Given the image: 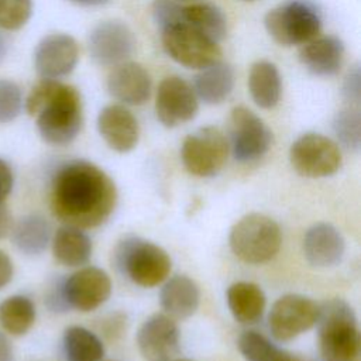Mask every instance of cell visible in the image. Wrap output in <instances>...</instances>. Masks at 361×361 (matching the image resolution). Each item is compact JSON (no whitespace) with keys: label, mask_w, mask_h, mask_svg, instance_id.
Instances as JSON below:
<instances>
[{"label":"cell","mask_w":361,"mask_h":361,"mask_svg":"<svg viewBox=\"0 0 361 361\" xmlns=\"http://www.w3.org/2000/svg\"><path fill=\"white\" fill-rule=\"evenodd\" d=\"M117 203L111 178L87 161H73L55 173L51 209L63 224L92 228L103 224Z\"/></svg>","instance_id":"obj_1"},{"label":"cell","mask_w":361,"mask_h":361,"mask_svg":"<svg viewBox=\"0 0 361 361\" xmlns=\"http://www.w3.org/2000/svg\"><path fill=\"white\" fill-rule=\"evenodd\" d=\"M27 113L35 118L41 138L51 145L72 142L83 123L82 100L76 87L58 79H41L25 100Z\"/></svg>","instance_id":"obj_2"},{"label":"cell","mask_w":361,"mask_h":361,"mask_svg":"<svg viewBox=\"0 0 361 361\" xmlns=\"http://www.w3.org/2000/svg\"><path fill=\"white\" fill-rule=\"evenodd\" d=\"M319 348L323 361H358L360 329L353 307L343 299L319 305L316 320Z\"/></svg>","instance_id":"obj_3"},{"label":"cell","mask_w":361,"mask_h":361,"mask_svg":"<svg viewBox=\"0 0 361 361\" xmlns=\"http://www.w3.org/2000/svg\"><path fill=\"white\" fill-rule=\"evenodd\" d=\"M228 243L238 259L258 265L271 261L278 254L282 233L274 219L262 213H250L231 227Z\"/></svg>","instance_id":"obj_4"},{"label":"cell","mask_w":361,"mask_h":361,"mask_svg":"<svg viewBox=\"0 0 361 361\" xmlns=\"http://www.w3.org/2000/svg\"><path fill=\"white\" fill-rule=\"evenodd\" d=\"M265 28L275 42L290 47L303 45L320 32L322 20L316 8L303 0H288L269 10Z\"/></svg>","instance_id":"obj_5"},{"label":"cell","mask_w":361,"mask_h":361,"mask_svg":"<svg viewBox=\"0 0 361 361\" xmlns=\"http://www.w3.org/2000/svg\"><path fill=\"white\" fill-rule=\"evenodd\" d=\"M117 264L137 285L152 288L166 281L172 261L159 245L135 237L124 240L117 248Z\"/></svg>","instance_id":"obj_6"},{"label":"cell","mask_w":361,"mask_h":361,"mask_svg":"<svg viewBox=\"0 0 361 361\" xmlns=\"http://www.w3.org/2000/svg\"><path fill=\"white\" fill-rule=\"evenodd\" d=\"M228 151V141L219 128L203 127L183 140L180 158L185 169L190 175L210 178L221 171Z\"/></svg>","instance_id":"obj_7"},{"label":"cell","mask_w":361,"mask_h":361,"mask_svg":"<svg viewBox=\"0 0 361 361\" xmlns=\"http://www.w3.org/2000/svg\"><path fill=\"white\" fill-rule=\"evenodd\" d=\"M162 47L175 62L193 69L209 66L221 56L217 42L186 23L164 28Z\"/></svg>","instance_id":"obj_8"},{"label":"cell","mask_w":361,"mask_h":361,"mask_svg":"<svg viewBox=\"0 0 361 361\" xmlns=\"http://www.w3.org/2000/svg\"><path fill=\"white\" fill-rule=\"evenodd\" d=\"M289 159L299 175L326 178L338 171L343 158L333 140L317 133H307L290 145Z\"/></svg>","instance_id":"obj_9"},{"label":"cell","mask_w":361,"mask_h":361,"mask_svg":"<svg viewBox=\"0 0 361 361\" xmlns=\"http://www.w3.org/2000/svg\"><path fill=\"white\" fill-rule=\"evenodd\" d=\"M319 305L307 296L288 293L276 299L268 314V327L278 341H289L316 326Z\"/></svg>","instance_id":"obj_10"},{"label":"cell","mask_w":361,"mask_h":361,"mask_svg":"<svg viewBox=\"0 0 361 361\" xmlns=\"http://www.w3.org/2000/svg\"><path fill=\"white\" fill-rule=\"evenodd\" d=\"M230 142L231 154L237 161L252 162L268 152L272 133L254 111L238 106L230 116Z\"/></svg>","instance_id":"obj_11"},{"label":"cell","mask_w":361,"mask_h":361,"mask_svg":"<svg viewBox=\"0 0 361 361\" xmlns=\"http://www.w3.org/2000/svg\"><path fill=\"white\" fill-rule=\"evenodd\" d=\"M111 293L109 274L97 267H85L73 272L61 286V295L68 307L90 312L102 306Z\"/></svg>","instance_id":"obj_12"},{"label":"cell","mask_w":361,"mask_h":361,"mask_svg":"<svg viewBox=\"0 0 361 361\" xmlns=\"http://www.w3.org/2000/svg\"><path fill=\"white\" fill-rule=\"evenodd\" d=\"M199 109L193 87L179 76L165 78L157 90L155 113L165 127H178L190 121Z\"/></svg>","instance_id":"obj_13"},{"label":"cell","mask_w":361,"mask_h":361,"mask_svg":"<svg viewBox=\"0 0 361 361\" xmlns=\"http://www.w3.org/2000/svg\"><path fill=\"white\" fill-rule=\"evenodd\" d=\"M89 54L102 66H116L126 62L135 48V38L130 27L110 20L97 24L89 35Z\"/></svg>","instance_id":"obj_14"},{"label":"cell","mask_w":361,"mask_h":361,"mask_svg":"<svg viewBox=\"0 0 361 361\" xmlns=\"http://www.w3.org/2000/svg\"><path fill=\"white\" fill-rule=\"evenodd\" d=\"M179 327L165 313L145 319L137 331V347L147 361H171L179 351Z\"/></svg>","instance_id":"obj_15"},{"label":"cell","mask_w":361,"mask_h":361,"mask_svg":"<svg viewBox=\"0 0 361 361\" xmlns=\"http://www.w3.org/2000/svg\"><path fill=\"white\" fill-rule=\"evenodd\" d=\"M79 59V47L73 37L62 32L44 37L34 51V66L42 79L68 76Z\"/></svg>","instance_id":"obj_16"},{"label":"cell","mask_w":361,"mask_h":361,"mask_svg":"<svg viewBox=\"0 0 361 361\" xmlns=\"http://www.w3.org/2000/svg\"><path fill=\"white\" fill-rule=\"evenodd\" d=\"M97 130L104 142L117 152L131 151L140 137L137 118L128 109L120 104H110L100 110Z\"/></svg>","instance_id":"obj_17"},{"label":"cell","mask_w":361,"mask_h":361,"mask_svg":"<svg viewBox=\"0 0 361 361\" xmlns=\"http://www.w3.org/2000/svg\"><path fill=\"white\" fill-rule=\"evenodd\" d=\"M345 251V241L340 230L330 223H316L303 237L306 261L316 268L337 265Z\"/></svg>","instance_id":"obj_18"},{"label":"cell","mask_w":361,"mask_h":361,"mask_svg":"<svg viewBox=\"0 0 361 361\" xmlns=\"http://www.w3.org/2000/svg\"><path fill=\"white\" fill-rule=\"evenodd\" d=\"M109 93L128 106L144 104L151 94V76L137 62H121L114 66L107 79Z\"/></svg>","instance_id":"obj_19"},{"label":"cell","mask_w":361,"mask_h":361,"mask_svg":"<svg viewBox=\"0 0 361 361\" xmlns=\"http://www.w3.org/2000/svg\"><path fill=\"white\" fill-rule=\"evenodd\" d=\"M299 59L313 75H336L343 65L344 44L340 38L333 35L316 37L303 44Z\"/></svg>","instance_id":"obj_20"},{"label":"cell","mask_w":361,"mask_h":361,"mask_svg":"<svg viewBox=\"0 0 361 361\" xmlns=\"http://www.w3.org/2000/svg\"><path fill=\"white\" fill-rule=\"evenodd\" d=\"M159 303L165 314L173 320L188 319L195 314L200 305L199 286L186 275H175L164 283Z\"/></svg>","instance_id":"obj_21"},{"label":"cell","mask_w":361,"mask_h":361,"mask_svg":"<svg viewBox=\"0 0 361 361\" xmlns=\"http://www.w3.org/2000/svg\"><path fill=\"white\" fill-rule=\"evenodd\" d=\"M227 305L235 322L254 324L262 317L267 298L257 283L238 281L227 289Z\"/></svg>","instance_id":"obj_22"},{"label":"cell","mask_w":361,"mask_h":361,"mask_svg":"<svg viewBox=\"0 0 361 361\" xmlns=\"http://www.w3.org/2000/svg\"><path fill=\"white\" fill-rule=\"evenodd\" d=\"M234 87V71L221 61L213 62L200 69L195 76L193 90L197 99L207 104H219L224 102Z\"/></svg>","instance_id":"obj_23"},{"label":"cell","mask_w":361,"mask_h":361,"mask_svg":"<svg viewBox=\"0 0 361 361\" xmlns=\"http://www.w3.org/2000/svg\"><path fill=\"white\" fill-rule=\"evenodd\" d=\"M52 254L65 267H82L92 257V241L82 228L63 224L52 237Z\"/></svg>","instance_id":"obj_24"},{"label":"cell","mask_w":361,"mask_h":361,"mask_svg":"<svg viewBox=\"0 0 361 361\" xmlns=\"http://www.w3.org/2000/svg\"><path fill=\"white\" fill-rule=\"evenodd\" d=\"M10 234L14 247L25 255L42 254L51 243V226L44 216L37 213L20 217Z\"/></svg>","instance_id":"obj_25"},{"label":"cell","mask_w":361,"mask_h":361,"mask_svg":"<svg viewBox=\"0 0 361 361\" xmlns=\"http://www.w3.org/2000/svg\"><path fill=\"white\" fill-rule=\"evenodd\" d=\"M248 89L254 103L258 107H275L282 92L281 75L276 65L269 61H257L250 69Z\"/></svg>","instance_id":"obj_26"},{"label":"cell","mask_w":361,"mask_h":361,"mask_svg":"<svg viewBox=\"0 0 361 361\" xmlns=\"http://www.w3.org/2000/svg\"><path fill=\"white\" fill-rule=\"evenodd\" d=\"M183 23L189 24L195 30L214 42H220L227 32V20L224 13L210 3H195L183 7Z\"/></svg>","instance_id":"obj_27"},{"label":"cell","mask_w":361,"mask_h":361,"mask_svg":"<svg viewBox=\"0 0 361 361\" xmlns=\"http://www.w3.org/2000/svg\"><path fill=\"white\" fill-rule=\"evenodd\" d=\"M62 344L66 361H102L104 357L102 340L82 326H69L63 331Z\"/></svg>","instance_id":"obj_28"},{"label":"cell","mask_w":361,"mask_h":361,"mask_svg":"<svg viewBox=\"0 0 361 361\" xmlns=\"http://www.w3.org/2000/svg\"><path fill=\"white\" fill-rule=\"evenodd\" d=\"M35 306L24 295H13L0 303V326L13 336H24L35 322Z\"/></svg>","instance_id":"obj_29"},{"label":"cell","mask_w":361,"mask_h":361,"mask_svg":"<svg viewBox=\"0 0 361 361\" xmlns=\"http://www.w3.org/2000/svg\"><path fill=\"white\" fill-rule=\"evenodd\" d=\"M237 347L245 361H306L275 345L265 336L254 330L240 334Z\"/></svg>","instance_id":"obj_30"},{"label":"cell","mask_w":361,"mask_h":361,"mask_svg":"<svg viewBox=\"0 0 361 361\" xmlns=\"http://www.w3.org/2000/svg\"><path fill=\"white\" fill-rule=\"evenodd\" d=\"M333 130L337 140L351 151H358L361 144V116L358 107L350 106L338 111L333 120Z\"/></svg>","instance_id":"obj_31"},{"label":"cell","mask_w":361,"mask_h":361,"mask_svg":"<svg viewBox=\"0 0 361 361\" xmlns=\"http://www.w3.org/2000/svg\"><path fill=\"white\" fill-rule=\"evenodd\" d=\"M32 14V0H0V30L17 31Z\"/></svg>","instance_id":"obj_32"},{"label":"cell","mask_w":361,"mask_h":361,"mask_svg":"<svg viewBox=\"0 0 361 361\" xmlns=\"http://www.w3.org/2000/svg\"><path fill=\"white\" fill-rule=\"evenodd\" d=\"M23 107L21 87L8 79H0V124L16 120Z\"/></svg>","instance_id":"obj_33"},{"label":"cell","mask_w":361,"mask_h":361,"mask_svg":"<svg viewBox=\"0 0 361 361\" xmlns=\"http://www.w3.org/2000/svg\"><path fill=\"white\" fill-rule=\"evenodd\" d=\"M183 7L175 0H155L152 4V16L161 28H166L179 23H183Z\"/></svg>","instance_id":"obj_34"},{"label":"cell","mask_w":361,"mask_h":361,"mask_svg":"<svg viewBox=\"0 0 361 361\" xmlns=\"http://www.w3.org/2000/svg\"><path fill=\"white\" fill-rule=\"evenodd\" d=\"M360 68L354 66L347 76L344 78L343 82V97L345 102H348L353 107H357L360 104V97H361V85H360Z\"/></svg>","instance_id":"obj_35"},{"label":"cell","mask_w":361,"mask_h":361,"mask_svg":"<svg viewBox=\"0 0 361 361\" xmlns=\"http://www.w3.org/2000/svg\"><path fill=\"white\" fill-rule=\"evenodd\" d=\"M14 183V176L10 165L0 158V203L10 195Z\"/></svg>","instance_id":"obj_36"},{"label":"cell","mask_w":361,"mask_h":361,"mask_svg":"<svg viewBox=\"0 0 361 361\" xmlns=\"http://www.w3.org/2000/svg\"><path fill=\"white\" fill-rule=\"evenodd\" d=\"M13 274L14 267L10 257L3 250H0V289L10 283V281L13 279Z\"/></svg>","instance_id":"obj_37"},{"label":"cell","mask_w":361,"mask_h":361,"mask_svg":"<svg viewBox=\"0 0 361 361\" xmlns=\"http://www.w3.org/2000/svg\"><path fill=\"white\" fill-rule=\"evenodd\" d=\"M13 227V217L8 207L1 202L0 203V240L7 237Z\"/></svg>","instance_id":"obj_38"},{"label":"cell","mask_w":361,"mask_h":361,"mask_svg":"<svg viewBox=\"0 0 361 361\" xmlns=\"http://www.w3.org/2000/svg\"><path fill=\"white\" fill-rule=\"evenodd\" d=\"M0 361H14L13 345L10 340L0 331Z\"/></svg>","instance_id":"obj_39"},{"label":"cell","mask_w":361,"mask_h":361,"mask_svg":"<svg viewBox=\"0 0 361 361\" xmlns=\"http://www.w3.org/2000/svg\"><path fill=\"white\" fill-rule=\"evenodd\" d=\"M6 55H7V41L3 37V34L0 32V63L4 61Z\"/></svg>","instance_id":"obj_40"},{"label":"cell","mask_w":361,"mask_h":361,"mask_svg":"<svg viewBox=\"0 0 361 361\" xmlns=\"http://www.w3.org/2000/svg\"><path fill=\"white\" fill-rule=\"evenodd\" d=\"M76 3H80V4H97V3H102L104 0H73Z\"/></svg>","instance_id":"obj_41"},{"label":"cell","mask_w":361,"mask_h":361,"mask_svg":"<svg viewBox=\"0 0 361 361\" xmlns=\"http://www.w3.org/2000/svg\"><path fill=\"white\" fill-rule=\"evenodd\" d=\"M171 361H192V360H186V358H173V360H171Z\"/></svg>","instance_id":"obj_42"},{"label":"cell","mask_w":361,"mask_h":361,"mask_svg":"<svg viewBox=\"0 0 361 361\" xmlns=\"http://www.w3.org/2000/svg\"><path fill=\"white\" fill-rule=\"evenodd\" d=\"M244 1H252V0H244Z\"/></svg>","instance_id":"obj_43"},{"label":"cell","mask_w":361,"mask_h":361,"mask_svg":"<svg viewBox=\"0 0 361 361\" xmlns=\"http://www.w3.org/2000/svg\"><path fill=\"white\" fill-rule=\"evenodd\" d=\"M186 1H188V0H186Z\"/></svg>","instance_id":"obj_44"}]
</instances>
